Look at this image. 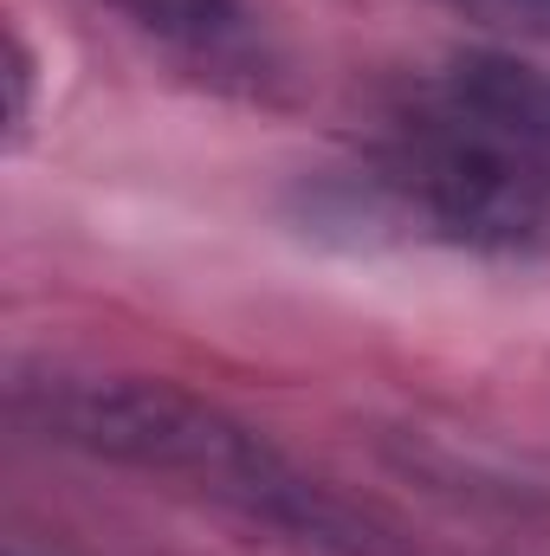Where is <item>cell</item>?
Wrapping results in <instances>:
<instances>
[{"label": "cell", "mask_w": 550, "mask_h": 556, "mask_svg": "<svg viewBox=\"0 0 550 556\" xmlns=\"http://www.w3.org/2000/svg\"><path fill=\"white\" fill-rule=\"evenodd\" d=\"M26 46L20 39H7V142L26 137Z\"/></svg>", "instance_id": "5b68a950"}, {"label": "cell", "mask_w": 550, "mask_h": 556, "mask_svg": "<svg viewBox=\"0 0 550 556\" xmlns=\"http://www.w3.org/2000/svg\"><path fill=\"white\" fill-rule=\"evenodd\" d=\"M350 194L396 233L460 253L550 247V78L505 52L421 72L363 149Z\"/></svg>", "instance_id": "6da1fadb"}, {"label": "cell", "mask_w": 550, "mask_h": 556, "mask_svg": "<svg viewBox=\"0 0 550 556\" xmlns=\"http://www.w3.org/2000/svg\"><path fill=\"white\" fill-rule=\"evenodd\" d=\"M460 7L492 20V26H518V33H545L550 39V0H460Z\"/></svg>", "instance_id": "277c9868"}, {"label": "cell", "mask_w": 550, "mask_h": 556, "mask_svg": "<svg viewBox=\"0 0 550 556\" xmlns=\"http://www.w3.org/2000/svg\"><path fill=\"white\" fill-rule=\"evenodd\" d=\"M111 7L142 46L214 91H266L273 39L247 0H98Z\"/></svg>", "instance_id": "3957f363"}, {"label": "cell", "mask_w": 550, "mask_h": 556, "mask_svg": "<svg viewBox=\"0 0 550 556\" xmlns=\"http://www.w3.org/2000/svg\"><path fill=\"white\" fill-rule=\"evenodd\" d=\"M13 415L39 440H59L98 466L142 472L201 505H221L273 538L324 556H396L389 531L357 511L337 485L304 472L260 427L227 408L155 382V376H98V369H39L13 382Z\"/></svg>", "instance_id": "7a4b0ae2"}]
</instances>
